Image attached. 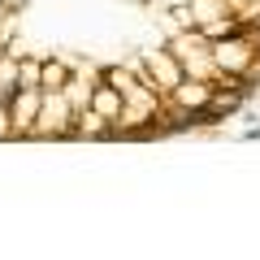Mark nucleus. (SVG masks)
<instances>
[{
    "label": "nucleus",
    "instance_id": "obj_1",
    "mask_svg": "<svg viewBox=\"0 0 260 260\" xmlns=\"http://www.w3.org/2000/svg\"><path fill=\"white\" fill-rule=\"evenodd\" d=\"M260 87V0H0V143H139Z\"/></svg>",
    "mask_w": 260,
    "mask_h": 260
}]
</instances>
